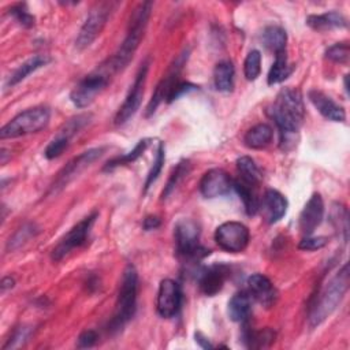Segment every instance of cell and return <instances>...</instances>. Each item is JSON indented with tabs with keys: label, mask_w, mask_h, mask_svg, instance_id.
I'll use <instances>...</instances> for the list:
<instances>
[{
	"label": "cell",
	"mask_w": 350,
	"mask_h": 350,
	"mask_svg": "<svg viewBox=\"0 0 350 350\" xmlns=\"http://www.w3.org/2000/svg\"><path fill=\"white\" fill-rule=\"evenodd\" d=\"M331 220L335 226V228L343 234V239L345 242L347 241V235H349V216H347V209L339 204L334 205L332 209V215H331Z\"/></svg>",
	"instance_id": "36"
},
{
	"label": "cell",
	"mask_w": 350,
	"mask_h": 350,
	"mask_svg": "<svg viewBox=\"0 0 350 350\" xmlns=\"http://www.w3.org/2000/svg\"><path fill=\"white\" fill-rule=\"evenodd\" d=\"M287 34L286 30L280 26L271 25L267 26L262 31V44L272 52L278 53L280 51H286Z\"/></svg>",
	"instance_id": "28"
},
{
	"label": "cell",
	"mask_w": 350,
	"mask_h": 350,
	"mask_svg": "<svg viewBox=\"0 0 350 350\" xmlns=\"http://www.w3.org/2000/svg\"><path fill=\"white\" fill-rule=\"evenodd\" d=\"M27 336H29V328H26V327L18 328V329L14 332L12 338L8 340V343L4 346V349H10V347H16V346H19L21 343H23V342L27 339Z\"/></svg>",
	"instance_id": "43"
},
{
	"label": "cell",
	"mask_w": 350,
	"mask_h": 350,
	"mask_svg": "<svg viewBox=\"0 0 350 350\" xmlns=\"http://www.w3.org/2000/svg\"><path fill=\"white\" fill-rule=\"evenodd\" d=\"M148 68H149V60H145L137 75H135V79L123 101V104L120 105V108L118 109L116 115H115V119H113V123L116 126H122L126 122H129L134 115L135 112L138 111L139 105H141V101H142V97H144V86H145V81H146V74H148Z\"/></svg>",
	"instance_id": "9"
},
{
	"label": "cell",
	"mask_w": 350,
	"mask_h": 350,
	"mask_svg": "<svg viewBox=\"0 0 350 350\" xmlns=\"http://www.w3.org/2000/svg\"><path fill=\"white\" fill-rule=\"evenodd\" d=\"M250 309H252V297L249 295L247 291L235 293L227 305L228 317L237 323L245 321L249 317Z\"/></svg>",
	"instance_id": "23"
},
{
	"label": "cell",
	"mask_w": 350,
	"mask_h": 350,
	"mask_svg": "<svg viewBox=\"0 0 350 350\" xmlns=\"http://www.w3.org/2000/svg\"><path fill=\"white\" fill-rule=\"evenodd\" d=\"M137 294H138V272L134 265L129 264L122 275L120 287L116 299L115 314L109 321V331H120L134 316L137 309Z\"/></svg>",
	"instance_id": "4"
},
{
	"label": "cell",
	"mask_w": 350,
	"mask_h": 350,
	"mask_svg": "<svg viewBox=\"0 0 350 350\" xmlns=\"http://www.w3.org/2000/svg\"><path fill=\"white\" fill-rule=\"evenodd\" d=\"M36 232V228H34V224H25L22 226L14 235L12 238H10L8 243H7V247L10 250H14V249H18L19 246H22L30 237H33Z\"/></svg>",
	"instance_id": "39"
},
{
	"label": "cell",
	"mask_w": 350,
	"mask_h": 350,
	"mask_svg": "<svg viewBox=\"0 0 350 350\" xmlns=\"http://www.w3.org/2000/svg\"><path fill=\"white\" fill-rule=\"evenodd\" d=\"M254 187L256 186H253L250 183H246L242 179L232 180V189H235V191L238 193L239 198L243 202L245 211L249 216L256 215L257 211H258V205H260V201H258V197L254 191Z\"/></svg>",
	"instance_id": "26"
},
{
	"label": "cell",
	"mask_w": 350,
	"mask_h": 350,
	"mask_svg": "<svg viewBox=\"0 0 350 350\" xmlns=\"http://www.w3.org/2000/svg\"><path fill=\"white\" fill-rule=\"evenodd\" d=\"M97 339H98V335H97V332H96L94 329H86V331H83V332L78 336V339H77V346H78L79 349L92 347V346L96 345Z\"/></svg>",
	"instance_id": "42"
},
{
	"label": "cell",
	"mask_w": 350,
	"mask_h": 350,
	"mask_svg": "<svg viewBox=\"0 0 350 350\" xmlns=\"http://www.w3.org/2000/svg\"><path fill=\"white\" fill-rule=\"evenodd\" d=\"M250 239L249 228L239 221H226L215 231V241L220 249L228 253H241Z\"/></svg>",
	"instance_id": "11"
},
{
	"label": "cell",
	"mask_w": 350,
	"mask_h": 350,
	"mask_svg": "<svg viewBox=\"0 0 350 350\" xmlns=\"http://www.w3.org/2000/svg\"><path fill=\"white\" fill-rule=\"evenodd\" d=\"M234 66L230 60H221L213 70V85L219 92H231L234 86Z\"/></svg>",
	"instance_id": "25"
},
{
	"label": "cell",
	"mask_w": 350,
	"mask_h": 350,
	"mask_svg": "<svg viewBox=\"0 0 350 350\" xmlns=\"http://www.w3.org/2000/svg\"><path fill=\"white\" fill-rule=\"evenodd\" d=\"M14 284H15L14 278H11V276H5V278H3V279H1V284H0L1 293H4V291H5V290H8V288H12V287H14Z\"/></svg>",
	"instance_id": "46"
},
{
	"label": "cell",
	"mask_w": 350,
	"mask_h": 350,
	"mask_svg": "<svg viewBox=\"0 0 350 350\" xmlns=\"http://www.w3.org/2000/svg\"><path fill=\"white\" fill-rule=\"evenodd\" d=\"M10 15L14 16V19L23 27H31L34 26V16L29 12L27 5L25 3H18L10 8Z\"/></svg>",
	"instance_id": "38"
},
{
	"label": "cell",
	"mask_w": 350,
	"mask_h": 350,
	"mask_svg": "<svg viewBox=\"0 0 350 350\" xmlns=\"http://www.w3.org/2000/svg\"><path fill=\"white\" fill-rule=\"evenodd\" d=\"M176 253L185 261L198 262L209 254V250L200 245V226L191 219H182L174 230Z\"/></svg>",
	"instance_id": "5"
},
{
	"label": "cell",
	"mask_w": 350,
	"mask_h": 350,
	"mask_svg": "<svg viewBox=\"0 0 350 350\" xmlns=\"http://www.w3.org/2000/svg\"><path fill=\"white\" fill-rule=\"evenodd\" d=\"M182 305V288L172 279H163L159 284L156 309L164 319H171L178 314Z\"/></svg>",
	"instance_id": "13"
},
{
	"label": "cell",
	"mask_w": 350,
	"mask_h": 350,
	"mask_svg": "<svg viewBox=\"0 0 350 350\" xmlns=\"http://www.w3.org/2000/svg\"><path fill=\"white\" fill-rule=\"evenodd\" d=\"M187 56H189V52L183 51L175 60L174 63L171 64L167 75L159 82V85L156 86L154 89V93L152 94V98L146 107V116H150L156 108L161 104V101H165L167 100V96L170 93V90L172 89V86L178 82V77H179V72H180V68L183 67V64L186 63L187 60Z\"/></svg>",
	"instance_id": "14"
},
{
	"label": "cell",
	"mask_w": 350,
	"mask_h": 350,
	"mask_svg": "<svg viewBox=\"0 0 350 350\" xmlns=\"http://www.w3.org/2000/svg\"><path fill=\"white\" fill-rule=\"evenodd\" d=\"M237 168L239 172V176L246 183H250L253 186H257L261 180V172L254 163V160L249 156H241L237 160Z\"/></svg>",
	"instance_id": "30"
},
{
	"label": "cell",
	"mask_w": 350,
	"mask_h": 350,
	"mask_svg": "<svg viewBox=\"0 0 350 350\" xmlns=\"http://www.w3.org/2000/svg\"><path fill=\"white\" fill-rule=\"evenodd\" d=\"M164 160H165V149H164V144L163 142H159L157 145V150H156V156H154V161L146 175V180H145V185H144V189L145 191L150 187V185H153V182L159 178L161 170H163V164H164Z\"/></svg>",
	"instance_id": "34"
},
{
	"label": "cell",
	"mask_w": 350,
	"mask_h": 350,
	"mask_svg": "<svg viewBox=\"0 0 350 350\" xmlns=\"http://www.w3.org/2000/svg\"><path fill=\"white\" fill-rule=\"evenodd\" d=\"M51 119V111L46 107H34L26 111H22L14 116L8 123H5L0 130L1 139L16 138L33 133H38Z\"/></svg>",
	"instance_id": "6"
},
{
	"label": "cell",
	"mask_w": 350,
	"mask_h": 350,
	"mask_svg": "<svg viewBox=\"0 0 350 350\" xmlns=\"http://www.w3.org/2000/svg\"><path fill=\"white\" fill-rule=\"evenodd\" d=\"M97 212H93L92 215L83 217L81 221H78L74 227H71L64 235L63 238L57 242V245L53 247L52 250V260L53 261H60L62 258H64L71 250H74L75 247L82 246L88 237L89 232L97 219Z\"/></svg>",
	"instance_id": "8"
},
{
	"label": "cell",
	"mask_w": 350,
	"mask_h": 350,
	"mask_svg": "<svg viewBox=\"0 0 350 350\" xmlns=\"http://www.w3.org/2000/svg\"><path fill=\"white\" fill-rule=\"evenodd\" d=\"M324 216V202L319 193L312 194V197L305 204L304 209L298 217V227L304 237L312 235L313 231L320 226Z\"/></svg>",
	"instance_id": "16"
},
{
	"label": "cell",
	"mask_w": 350,
	"mask_h": 350,
	"mask_svg": "<svg viewBox=\"0 0 350 350\" xmlns=\"http://www.w3.org/2000/svg\"><path fill=\"white\" fill-rule=\"evenodd\" d=\"M190 170V164L187 160H182L176 164V167L172 170L171 175H170V179L164 187V191H163V198H167L174 190L175 187L180 183V180L187 175Z\"/></svg>",
	"instance_id": "33"
},
{
	"label": "cell",
	"mask_w": 350,
	"mask_h": 350,
	"mask_svg": "<svg viewBox=\"0 0 350 350\" xmlns=\"http://www.w3.org/2000/svg\"><path fill=\"white\" fill-rule=\"evenodd\" d=\"M350 275H349V264L346 262L329 280L324 284L314 301L310 305L309 310V324L310 327L320 325L342 302L345 294L349 290Z\"/></svg>",
	"instance_id": "3"
},
{
	"label": "cell",
	"mask_w": 350,
	"mask_h": 350,
	"mask_svg": "<svg viewBox=\"0 0 350 350\" xmlns=\"http://www.w3.org/2000/svg\"><path fill=\"white\" fill-rule=\"evenodd\" d=\"M306 25L317 31H325L332 29H345L347 27L346 18L336 11H328L324 14H314L306 18Z\"/></svg>",
	"instance_id": "21"
},
{
	"label": "cell",
	"mask_w": 350,
	"mask_h": 350,
	"mask_svg": "<svg viewBox=\"0 0 350 350\" xmlns=\"http://www.w3.org/2000/svg\"><path fill=\"white\" fill-rule=\"evenodd\" d=\"M49 57L45 55H34L33 57L27 59L26 62H23L8 78L5 86L7 88H12L15 85H18L19 82H22L23 79H26L31 72L37 71L38 68H41L42 66L49 63Z\"/></svg>",
	"instance_id": "22"
},
{
	"label": "cell",
	"mask_w": 350,
	"mask_h": 350,
	"mask_svg": "<svg viewBox=\"0 0 350 350\" xmlns=\"http://www.w3.org/2000/svg\"><path fill=\"white\" fill-rule=\"evenodd\" d=\"M104 153V148H92L89 150L82 152L72 160H70L57 174L56 179L51 185L49 193H57L64 189L72 179H75L85 168H88L93 161H96Z\"/></svg>",
	"instance_id": "10"
},
{
	"label": "cell",
	"mask_w": 350,
	"mask_h": 350,
	"mask_svg": "<svg viewBox=\"0 0 350 350\" xmlns=\"http://www.w3.org/2000/svg\"><path fill=\"white\" fill-rule=\"evenodd\" d=\"M308 98L325 119L332 122H345L346 119L345 109L321 90H317V89L309 90Z\"/></svg>",
	"instance_id": "20"
},
{
	"label": "cell",
	"mask_w": 350,
	"mask_h": 350,
	"mask_svg": "<svg viewBox=\"0 0 350 350\" xmlns=\"http://www.w3.org/2000/svg\"><path fill=\"white\" fill-rule=\"evenodd\" d=\"M350 51L347 42H336L325 51V57L334 63L345 64L349 62Z\"/></svg>",
	"instance_id": "37"
},
{
	"label": "cell",
	"mask_w": 350,
	"mask_h": 350,
	"mask_svg": "<svg viewBox=\"0 0 350 350\" xmlns=\"http://www.w3.org/2000/svg\"><path fill=\"white\" fill-rule=\"evenodd\" d=\"M194 338H196V342H197V345L200 346V347H202V349H213V345L209 342V339L205 336V335H202L201 332H196L194 334Z\"/></svg>",
	"instance_id": "44"
},
{
	"label": "cell",
	"mask_w": 350,
	"mask_h": 350,
	"mask_svg": "<svg viewBox=\"0 0 350 350\" xmlns=\"http://www.w3.org/2000/svg\"><path fill=\"white\" fill-rule=\"evenodd\" d=\"M116 4L112 1L97 3L88 14L85 22L82 23L78 36L75 38V46L78 49H85L92 45V42L100 36L104 26L107 25L108 18Z\"/></svg>",
	"instance_id": "7"
},
{
	"label": "cell",
	"mask_w": 350,
	"mask_h": 350,
	"mask_svg": "<svg viewBox=\"0 0 350 350\" xmlns=\"http://www.w3.org/2000/svg\"><path fill=\"white\" fill-rule=\"evenodd\" d=\"M273 130L267 123H258L249 129L243 137V142L250 149H262L272 142Z\"/></svg>",
	"instance_id": "24"
},
{
	"label": "cell",
	"mask_w": 350,
	"mask_h": 350,
	"mask_svg": "<svg viewBox=\"0 0 350 350\" xmlns=\"http://www.w3.org/2000/svg\"><path fill=\"white\" fill-rule=\"evenodd\" d=\"M268 113L280 131V142L284 148L304 122L305 107L301 92L294 88H283L269 107Z\"/></svg>",
	"instance_id": "1"
},
{
	"label": "cell",
	"mask_w": 350,
	"mask_h": 350,
	"mask_svg": "<svg viewBox=\"0 0 350 350\" xmlns=\"http://www.w3.org/2000/svg\"><path fill=\"white\" fill-rule=\"evenodd\" d=\"M243 340L246 342V346L252 347V349L265 347V346L271 345L275 340V332L269 328H264V329H260V331L245 329L243 331Z\"/></svg>",
	"instance_id": "31"
},
{
	"label": "cell",
	"mask_w": 350,
	"mask_h": 350,
	"mask_svg": "<svg viewBox=\"0 0 350 350\" xmlns=\"http://www.w3.org/2000/svg\"><path fill=\"white\" fill-rule=\"evenodd\" d=\"M70 141H71L70 138H67V137H64L63 134L57 133V134L51 139V142L46 145L45 152H44L45 157L49 159V160L59 157V156L68 148Z\"/></svg>",
	"instance_id": "35"
},
{
	"label": "cell",
	"mask_w": 350,
	"mask_h": 350,
	"mask_svg": "<svg viewBox=\"0 0 350 350\" xmlns=\"http://www.w3.org/2000/svg\"><path fill=\"white\" fill-rule=\"evenodd\" d=\"M228 276V268L224 264H215L208 268H204L198 272V284L200 290L208 295L213 297L221 288Z\"/></svg>",
	"instance_id": "17"
},
{
	"label": "cell",
	"mask_w": 350,
	"mask_h": 350,
	"mask_svg": "<svg viewBox=\"0 0 350 350\" xmlns=\"http://www.w3.org/2000/svg\"><path fill=\"white\" fill-rule=\"evenodd\" d=\"M197 89H198V86L194 85V83L178 81V82L172 86V89L170 90V93H168L165 101H167V103H172L174 100L179 98L180 96L187 94V93H190V92H194V90H197Z\"/></svg>",
	"instance_id": "40"
},
{
	"label": "cell",
	"mask_w": 350,
	"mask_h": 350,
	"mask_svg": "<svg viewBox=\"0 0 350 350\" xmlns=\"http://www.w3.org/2000/svg\"><path fill=\"white\" fill-rule=\"evenodd\" d=\"M150 139L149 138H144L141 141H138V144L133 148V150H130L129 153L123 154V156H118V157H113L112 160L107 161V164L104 165L103 171H112L120 165H126V164H130L133 161H135L138 157L142 156V153L146 150L148 145H149Z\"/></svg>",
	"instance_id": "29"
},
{
	"label": "cell",
	"mask_w": 350,
	"mask_h": 350,
	"mask_svg": "<svg viewBox=\"0 0 350 350\" xmlns=\"http://www.w3.org/2000/svg\"><path fill=\"white\" fill-rule=\"evenodd\" d=\"M287 206V200L282 193L273 189H268L262 196V200L258 205V211H261L262 217L272 224L279 221L286 215Z\"/></svg>",
	"instance_id": "18"
},
{
	"label": "cell",
	"mask_w": 350,
	"mask_h": 350,
	"mask_svg": "<svg viewBox=\"0 0 350 350\" xmlns=\"http://www.w3.org/2000/svg\"><path fill=\"white\" fill-rule=\"evenodd\" d=\"M108 83V72L94 71L86 75L79 83L72 89L70 94V100L78 108H85L93 103L96 96L107 86Z\"/></svg>",
	"instance_id": "12"
},
{
	"label": "cell",
	"mask_w": 350,
	"mask_h": 350,
	"mask_svg": "<svg viewBox=\"0 0 350 350\" xmlns=\"http://www.w3.org/2000/svg\"><path fill=\"white\" fill-rule=\"evenodd\" d=\"M160 226V219L156 217V216H148L145 220H144V228L146 231L149 230H154Z\"/></svg>",
	"instance_id": "45"
},
{
	"label": "cell",
	"mask_w": 350,
	"mask_h": 350,
	"mask_svg": "<svg viewBox=\"0 0 350 350\" xmlns=\"http://www.w3.org/2000/svg\"><path fill=\"white\" fill-rule=\"evenodd\" d=\"M291 72H293V67L288 64L287 52L286 51H280V52L275 53V62L272 63V66H271V68L268 71L267 82H268V85L280 83Z\"/></svg>",
	"instance_id": "27"
},
{
	"label": "cell",
	"mask_w": 350,
	"mask_h": 350,
	"mask_svg": "<svg viewBox=\"0 0 350 350\" xmlns=\"http://www.w3.org/2000/svg\"><path fill=\"white\" fill-rule=\"evenodd\" d=\"M232 189V179L221 168L206 171L200 180V191L205 198H216L226 196Z\"/></svg>",
	"instance_id": "15"
},
{
	"label": "cell",
	"mask_w": 350,
	"mask_h": 350,
	"mask_svg": "<svg viewBox=\"0 0 350 350\" xmlns=\"http://www.w3.org/2000/svg\"><path fill=\"white\" fill-rule=\"evenodd\" d=\"M249 295L265 308H269L276 299V291L272 282L262 273H253L246 280Z\"/></svg>",
	"instance_id": "19"
},
{
	"label": "cell",
	"mask_w": 350,
	"mask_h": 350,
	"mask_svg": "<svg viewBox=\"0 0 350 350\" xmlns=\"http://www.w3.org/2000/svg\"><path fill=\"white\" fill-rule=\"evenodd\" d=\"M261 72V53L257 49H252L243 62V74L247 81H256Z\"/></svg>",
	"instance_id": "32"
},
{
	"label": "cell",
	"mask_w": 350,
	"mask_h": 350,
	"mask_svg": "<svg viewBox=\"0 0 350 350\" xmlns=\"http://www.w3.org/2000/svg\"><path fill=\"white\" fill-rule=\"evenodd\" d=\"M152 1H142L134 8L122 45L119 46L116 53L111 59H108L105 67L103 66L108 72L122 71L130 63L141 40L144 38L145 29L148 26V21L152 12Z\"/></svg>",
	"instance_id": "2"
},
{
	"label": "cell",
	"mask_w": 350,
	"mask_h": 350,
	"mask_svg": "<svg viewBox=\"0 0 350 350\" xmlns=\"http://www.w3.org/2000/svg\"><path fill=\"white\" fill-rule=\"evenodd\" d=\"M327 242H328V239L325 237H310V235H308V237L302 238L298 247L301 250L312 252V250H317V249L324 247L327 245Z\"/></svg>",
	"instance_id": "41"
}]
</instances>
